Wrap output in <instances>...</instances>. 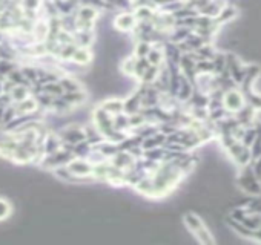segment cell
I'll return each mask as SVG.
<instances>
[{
    "label": "cell",
    "instance_id": "cell-1",
    "mask_svg": "<svg viewBox=\"0 0 261 245\" xmlns=\"http://www.w3.org/2000/svg\"><path fill=\"white\" fill-rule=\"evenodd\" d=\"M238 184H240V187L246 192V193H249V195H261V182L257 179V176L254 175L252 172V167L251 164L248 165H244L243 167V172L241 175L238 176Z\"/></svg>",
    "mask_w": 261,
    "mask_h": 245
},
{
    "label": "cell",
    "instance_id": "cell-2",
    "mask_svg": "<svg viewBox=\"0 0 261 245\" xmlns=\"http://www.w3.org/2000/svg\"><path fill=\"white\" fill-rule=\"evenodd\" d=\"M227 152H229V155L230 158H232L238 165L244 167V165H248L251 161H252V157H251V150L249 147H246L241 144V141H237L234 140L230 144L226 146Z\"/></svg>",
    "mask_w": 261,
    "mask_h": 245
},
{
    "label": "cell",
    "instance_id": "cell-3",
    "mask_svg": "<svg viewBox=\"0 0 261 245\" xmlns=\"http://www.w3.org/2000/svg\"><path fill=\"white\" fill-rule=\"evenodd\" d=\"M246 104L244 97L241 94V90H238L237 87L230 89L223 94V107L229 112V114H235L237 111H240L241 107Z\"/></svg>",
    "mask_w": 261,
    "mask_h": 245
},
{
    "label": "cell",
    "instance_id": "cell-4",
    "mask_svg": "<svg viewBox=\"0 0 261 245\" xmlns=\"http://www.w3.org/2000/svg\"><path fill=\"white\" fill-rule=\"evenodd\" d=\"M118 33H131V31L137 26V19L134 12H120L114 17L112 25Z\"/></svg>",
    "mask_w": 261,
    "mask_h": 245
},
{
    "label": "cell",
    "instance_id": "cell-5",
    "mask_svg": "<svg viewBox=\"0 0 261 245\" xmlns=\"http://www.w3.org/2000/svg\"><path fill=\"white\" fill-rule=\"evenodd\" d=\"M69 61L75 66H88L94 61V51H92V48H80V46H77V49L74 51Z\"/></svg>",
    "mask_w": 261,
    "mask_h": 245
},
{
    "label": "cell",
    "instance_id": "cell-6",
    "mask_svg": "<svg viewBox=\"0 0 261 245\" xmlns=\"http://www.w3.org/2000/svg\"><path fill=\"white\" fill-rule=\"evenodd\" d=\"M74 14H75V19L79 22H94L96 23L100 17V11L89 5H80L75 9Z\"/></svg>",
    "mask_w": 261,
    "mask_h": 245
},
{
    "label": "cell",
    "instance_id": "cell-7",
    "mask_svg": "<svg viewBox=\"0 0 261 245\" xmlns=\"http://www.w3.org/2000/svg\"><path fill=\"white\" fill-rule=\"evenodd\" d=\"M74 43L80 48H92V43L96 40V34L94 31H82L77 29L75 33L72 34Z\"/></svg>",
    "mask_w": 261,
    "mask_h": 245
},
{
    "label": "cell",
    "instance_id": "cell-8",
    "mask_svg": "<svg viewBox=\"0 0 261 245\" xmlns=\"http://www.w3.org/2000/svg\"><path fill=\"white\" fill-rule=\"evenodd\" d=\"M100 107L103 111H106L109 115H117V114L123 112V100L118 98V97L106 98L104 101H102Z\"/></svg>",
    "mask_w": 261,
    "mask_h": 245
},
{
    "label": "cell",
    "instance_id": "cell-9",
    "mask_svg": "<svg viewBox=\"0 0 261 245\" xmlns=\"http://www.w3.org/2000/svg\"><path fill=\"white\" fill-rule=\"evenodd\" d=\"M58 83H60L61 89H63V94H66V92H77V90L83 89L80 82H77L74 77H68V75H61L58 79Z\"/></svg>",
    "mask_w": 261,
    "mask_h": 245
},
{
    "label": "cell",
    "instance_id": "cell-10",
    "mask_svg": "<svg viewBox=\"0 0 261 245\" xmlns=\"http://www.w3.org/2000/svg\"><path fill=\"white\" fill-rule=\"evenodd\" d=\"M240 222L244 224L249 230H252V232H254V230L261 227V213L260 211H248Z\"/></svg>",
    "mask_w": 261,
    "mask_h": 245
},
{
    "label": "cell",
    "instance_id": "cell-11",
    "mask_svg": "<svg viewBox=\"0 0 261 245\" xmlns=\"http://www.w3.org/2000/svg\"><path fill=\"white\" fill-rule=\"evenodd\" d=\"M31 95V90L28 86L25 84H15L11 92H9V97H11V103H19L22 100H25L26 97Z\"/></svg>",
    "mask_w": 261,
    "mask_h": 245
},
{
    "label": "cell",
    "instance_id": "cell-12",
    "mask_svg": "<svg viewBox=\"0 0 261 245\" xmlns=\"http://www.w3.org/2000/svg\"><path fill=\"white\" fill-rule=\"evenodd\" d=\"M135 60H137V57H135L134 54H131V55H128V57L123 58V60L120 61V66H118L120 74L126 75V77H134Z\"/></svg>",
    "mask_w": 261,
    "mask_h": 245
},
{
    "label": "cell",
    "instance_id": "cell-13",
    "mask_svg": "<svg viewBox=\"0 0 261 245\" xmlns=\"http://www.w3.org/2000/svg\"><path fill=\"white\" fill-rule=\"evenodd\" d=\"M235 15H237V9L234 6H227L226 5V6L221 8V11L218 12L217 17H215V20H217L218 25H221V23H227L229 20H232Z\"/></svg>",
    "mask_w": 261,
    "mask_h": 245
},
{
    "label": "cell",
    "instance_id": "cell-14",
    "mask_svg": "<svg viewBox=\"0 0 261 245\" xmlns=\"http://www.w3.org/2000/svg\"><path fill=\"white\" fill-rule=\"evenodd\" d=\"M184 224H186V227L191 230L192 233L198 232V230L205 225V224H203V221L200 219V218L197 216V214H194V213H188L186 216H184Z\"/></svg>",
    "mask_w": 261,
    "mask_h": 245
},
{
    "label": "cell",
    "instance_id": "cell-15",
    "mask_svg": "<svg viewBox=\"0 0 261 245\" xmlns=\"http://www.w3.org/2000/svg\"><path fill=\"white\" fill-rule=\"evenodd\" d=\"M213 65V74H220L226 69V54L223 52H215L213 57L210 58Z\"/></svg>",
    "mask_w": 261,
    "mask_h": 245
},
{
    "label": "cell",
    "instance_id": "cell-16",
    "mask_svg": "<svg viewBox=\"0 0 261 245\" xmlns=\"http://www.w3.org/2000/svg\"><path fill=\"white\" fill-rule=\"evenodd\" d=\"M229 225L232 227V230H234L235 233L241 235L243 238H249V239H252V235H254V232H252V230H249V228L246 227L244 224H241L240 221L229 219Z\"/></svg>",
    "mask_w": 261,
    "mask_h": 245
},
{
    "label": "cell",
    "instance_id": "cell-17",
    "mask_svg": "<svg viewBox=\"0 0 261 245\" xmlns=\"http://www.w3.org/2000/svg\"><path fill=\"white\" fill-rule=\"evenodd\" d=\"M151 46H152V43L151 41H146V40H138L137 41V44H135V48H134V55L137 57V58H145L146 55H148V52H149V49H151Z\"/></svg>",
    "mask_w": 261,
    "mask_h": 245
},
{
    "label": "cell",
    "instance_id": "cell-18",
    "mask_svg": "<svg viewBox=\"0 0 261 245\" xmlns=\"http://www.w3.org/2000/svg\"><path fill=\"white\" fill-rule=\"evenodd\" d=\"M43 92H46V94H50L52 97H61V95H63V89H61L58 82L45 83L43 84Z\"/></svg>",
    "mask_w": 261,
    "mask_h": 245
},
{
    "label": "cell",
    "instance_id": "cell-19",
    "mask_svg": "<svg viewBox=\"0 0 261 245\" xmlns=\"http://www.w3.org/2000/svg\"><path fill=\"white\" fill-rule=\"evenodd\" d=\"M148 66H149V61L146 60V57L145 58H137L135 60V69H134V77H135V79L140 80V77L148 69Z\"/></svg>",
    "mask_w": 261,
    "mask_h": 245
},
{
    "label": "cell",
    "instance_id": "cell-20",
    "mask_svg": "<svg viewBox=\"0 0 261 245\" xmlns=\"http://www.w3.org/2000/svg\"><path fill=\"white\" fill-rule=\"evenodd\" d=\"M11 213H12V208H11V204L6 201V199L3 198H0V222L8 219L11 216Z\"/></svg>",
    "mask_w": 261,
    "mask_h": 245
},
{
    "label": "cell",
    "instance_id": "cell-21",
    "mask_svg": "<svg viewBox=\"0 0 261 245\" xmlns=\"http://www.w3.org/2000/svg\"><path fill=\"white\" fill-rule=\"evenodd\" d=\"M249 150H251L252 160H257V158L261 157V136H257V138H255V141L252 143V146L249 147Z\"/></svg>",
    "mask_w": 261,
    "mask_h": 245
},
{
    "label": "cell",
    "instance_id": "cell-22",
    "mask_svg": "<svg viewBox=\"0 0 261 245\" xmlns=\"http://www.w3.org/2000/svg\"><path fill=\"white\" fill-rule=\"evenodd\" d=\"M246 213H248V207H237V208H234L232 211H230V219L241 221Z\"/></svg>",
    "mask_w": 261,
    "mask_h": 245
},
{
    "label": "cell",
    "instance_id": "cell-23",
    "mask_svg": "<svg viewBox=\"0 0 261 245\" xmlns=\"http://www.w3.org/2000/svg\"><path fill=\"white\" fill-rule=\"evenodd\" d=\"M251 167H252V172H254V175L257 176V179L261 182V157L260 158H257V160H252L251 163Z\"/></svg>",
    "mask_w": 261,
    "mask_h": 245
}]
</instances>
